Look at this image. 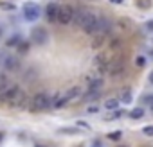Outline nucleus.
Instances as JSON below:
<instances>
[{"label":"nucleus","mask_w":153,"mask_h":147,"mask_svg":"<svg viewBox=\"0 0 153 147\" xmlns=\"http://www.w3.org/2000/svg\"><path fill=\"white\" fill-rule=\"evenodd\" d=\"M148 81H149V85H153V72L149 74V77H148Z\"/></svg>","instance_id":"f704fd0d"},{"label":"nucleus","mask_w":153,"mask_h":147,"mask_svg":"<svg viewBox=\"0 0 153 147\" xmlns=\"http://www.w3.org/2000/svg\"><path fill=\"white\" fill-rule=\"evenodd\" d=\"M151 101H153V95H144L142 97V104H146V106H149Z\"/></svg>","instance_id":"c85d7f7f"},{"label":"nucleus","mask_w":153,"mask_h":147,"mask_svg":"<svg viewBox=\"0 0 153 147\" xmlns=\"http://www.w3.org/2000/svg\"><path fill=\"white\" fill-rule=\"evenodd\" d=\"M0 138H2V135H0Z\"/></svg>","instance_id":"ea45409f"},{"label":"nucleus","mask_w":153,"mask_h":147,"mask_svg":"<svg viewBox=\"0 0 153 147\" xmlns=\"http://www.w3.org/2000/svg\"><path fill=\"white\" fill-rule=\"evenodd\" d=\"M110 2H112V4H123L124 0H110Z\"/></svg>","instance_id":"72a5a7b5"},{"label":"nucleus","mask_w":153,"mask_h":147,"mask_svg":"<svg viewBox=\"0 0 153 147\" xmlns=\"http://www.w3.org/2000/svg\"><path fill=\"white\" fill-rule=\"evenodd\" d=\"M6 43H7V47H18V45L22 43V38H20V36H11Z\"/></svg>","instance_id":"4be33fe9"},{"label":"nucleus","mask_w":153,"mask_h":147,"mask_svg":"<svg viewBox=\"0 0 153 147\" xmlns=\"http://www.w3.org/2000/svg\"><path fill=\"white\" fill-rule=\"evenodd\" d=\"M133 101V93H131V90H123L121 92V95H119V102H123V104H130Z\"/></svg>","instance_id":"4468645a"},{"label":"nucleus","mask_w":153,"mask_h":147,"mask_svg":"<svg viewBox=\"0 0 153 147\" xmlns=\"http://www.w3.org/2000/svg\"><path fill=\"white\" fill-rule=\"evenodd\" d=\"M108 138H110V140H119V138H121V133H119V131H115V133H108Z\"/></svg>","instance_id":"c756f323"},{"label":"nucleus","mask_w":153,"mask_h":147,"mask_svg":"<svg viewBox=\"0 0 153 147\" xmlns=\"http://www.w3.org/2000/svg\"><path fill=\"white\" fill-rule=\"evenodd\" d=\"M78 126H81V127H88V129H90V124H87V122H81V120L78 122Z\"/></svg>","instance_id":"473e14b6"},{"label":"nucleus","mask_w":153,"mask_h":147,"mask_svg":"<svg viewBox=\"0 0 153 147\" xmlns=\"http://www.w3.org/2000/svg\"><path fill=\"white\" fill-rule=\"evenodd\" d=\"M51 104H52V101H51L49 95H45V93H38V95H34V97L31 99V102H29V111H33V113L45 111Z\"/></svg>","instance_id":"f03ea898"},{"label":"nucleus","mask_w":153,"mask_h":147,"mask_svg":"<svg viewBox=\"0 0 153 147\" xmlns=\"http://www.w3.org/2000/svg\"><path fill=\"white\" fill-rule=\"evenodd\" d=\"M67 102H68V101H67V97H65V95H56V97H54V101H52V106H54V108H63Z\"/></svg>","instance_id":"dca6fc26"},{"label":"nucleus","mask_w":153,"mask_h":147,"mask_svg":"<svg viewBox=\"0 0 153 147\" xmlns=\"http://www.w3.org/2000/svg\"><path fill=\"white\" fill-rule=\"evenodd\" d=\"M72 16H74V9L70 6H59L58 9V16H56V24L59 25H68L72 22Z\"/></svg>","instance_id":"39448f33"},{"label":"nucleus","mask_w":153,"mask_h":147,"mask_svg":"<svg viewBox=\"0 0 153 147\" xmlns=\"http://www.w3.org/2000/svg\"><path fill=\"white\" fill-rule=\"evenodd\" d=\"M137 6L140 9H149L151 7V0H137Z\"/></svg>","instance_id":"a878e982"},{"label":"nucleus","mask_w":153,"mask_h":147,"mask_svg":"<svg viewBox=\"0 0 153 147\" xmlns=\"http://www.w3.org/2000/svg\"><path fill=\"white\" fill-rule=\"evenodd\" d=\"M13 83L9 81V77L6 76V74H0V93H2V92H6L9 86H11Z\"/></svg>","instance_id":"2eb2a0df"},{"label":"nucleus","mask_w":153,"mask_h":147,"mask_svg":"<svg viewBox=\"0 0 153 147\" xmlns=\"http://www.w3.org/2000/svg\"><path fill=\"white\" fill-rule=\"evenodd\" d=\"M2 32H4V29H2V27H0V38H2Z\"/></svg>","instance_id":"e433bc0d"},{"label":"nucleus","mask_w":153,"mask_h":147,"mask_svg":"<svg viewBox=\"0 0 153 147\" xmlns=\"http://www.w3.org/2000/svg\"><path fill=\"white\" fill-rule=\"evenodd\" d=\"M97 97H99V92H96V90H88V92L85 93L83 101H88V102H90V101H96Z\"/></svg>","instance_id":"412c9836"},{"label":"nucleus","mask_w":153,"mask_h":147,"mask_svg":"<svg viewBox=\"0 0 153 147\" xmlns=\"http://www.w3.org/2000/svg\"><path fill=\"white\" fill-rule=\"evenodd\" d=\"M58 133H61V135H79V129H72V127H61Z\"/></svg>","instance_id":"b1692460"},{"label":"nucleus","mask_w":153,"mask_h":147,"mask_svg":"<svg viewBox=\"0 0 153 147\" xmlns=\"http://www.w3.org/2000/svg\"><path fill=\"white\" fill-rule=\"evenodd\" d=\"M142 133H144L146 136H153V126H146V127L142 129Z\"/></svg>","instance_id":"cd10ccee"},{"label":"nucleus","mask_w":153,"mask_h":147,"mask_svg":"<svg viewBox=\"0 0 153 147\" xmlns=\"http://www.w3.org/2000/svg\"><path fill=\"white\" fill-rule=\"evenodd\" d=\"M29 43H31V41H22V43L16 47V50H18V54H20V56H24V54L29 50Z\"/></svg>","instance_id":"5701e85b"},{"label":"nucleus","mask_w":153,"mask_h":147,"mask_svg":"<svg viewBox=\"0 0 153 147\" xmlns=\"http://www.w3.org/2000/svg\"><path fill=\"white\" fill-rule=\"evenodd\" d=\"M9 104H11L13 108H24V106L27 104V95L24 93V90H20V92L9 101Z\"/></svg>","instance_id":"9d476101"},{"label":"nucleus","mask_w":153,"mask_h":147,"mask_svg":"<svg viewBox=\"0 0 153 147\" xmlns=\"http://www.w3.org/2000/svg\"><path fill=\"white\" fill-rule=\"evenodd\" d=\"M58 9H59L58 4H49V6L45 7V18L54 24V22H56V16H58Z\"/></svg>","instance_id":"f8f14e48"},{"label":"nucleus","mask_w":153,"mask_h":147,"mask_svg":"<svg viewBox=\"0 0 153 147\" xmlns=\"http://www.w3.org/2000/svg\"><path fill=\"white\" fill-rule=\"evenodd\" d=\"M108 66H110V57H108V54H97L96 57H94V72L96 74H105V72H108Z\"/></svg>","instance_id":"423d86ee"},{"label":"nucleus","mask_w":153,"mask_h":147,"mask_svg":"<svg viewBox=\"0 0 153 147\" xmlns=\"http://www.w3.org/2000/svg\"><path fill=\"white\" fill-rule=\"evenodd\" d=\"M0 9H6V11H13V9H15V6H13V4H9V2H0Z\"/></svg>","instance_id":"bb28decb"},{"label":"nucleus","mask_w":153,"mask_h":147,"mask_svg":"<svg viewBox=\"0 0 153 147\" xmlns=\"http://www.w3.org/2000/svg\"><path fill=\"white\" fill-rule=\"evenodd\" d=\"M49 41V32L45 31V27H34L31 31V43L34 45H45Z\"/></svg>","instance_id":"0eeeda50"},{"label":"nucleus","mask_w":153,"mask_h":147,"mask_svg":"<svg viewBox=\"0 0 153 147\" xmlns=\"http://www.w3.org/2000/svg\"><path fill=\"white\" fill-rule=\"evenodd\" d=\"M96 38H94V43H92V47L94 49H97V47H101L105 41H106V34H94Z\"/></svg>","instance_id":"a211bd4d"},{"label":"nucleus","mask_w":153,"mask_h":147,"mask_svg":"<svg viewBox=\"0 0 153 147\" xmlns=\"http://www.w3.org/2000/svg\"><path fill=\"white\" fill-rule=\"evenodd\" d=\"M135 63H137L139 66H144V65H146V59H144V57H137V61H135Z\"/></svg>","instance_id":"2f4dec72"},{"label":"nucleus","mask_w":153,"mask_h":147,"mask_svg":"<svg viewBox=\"0 0 153 147\" xmlns=\"http://www.w3.org/2000/svg\"><path fill=\"white\" fill-rule=\"evenodd\" d=\"M22 11H24V18L27 22H36L42 16V7L38 4H34V2H27Z\"/></svg>","instance_id":"20e7f679"},{"label":"nucleus","mask_w":153,"mask_h":147,"mask_svg":"<svg viewBox=\"0 0 153 147\" xmlns=\"http://www.w3.org/2000/svg\"><path fill=\"white\" fill-rule=\"evenodd\" d=\"M96 20H97V16L92 13V11H87V9H79V11H74V16H72V22H74V25H78V27H81L85 32L96 24Z\"/></svg>","instance_id":"f257e3e1"},{"label":"nucleus","mask_w":153,"mask_h":147,"mask_svg":"<svg viewBox=\"0 0 153 147\" xmlns=\"http://www.w3.org/2000/svg\"><path fill=\"white\" fill-rule=\"evenodd\" d=\"M144 29H146L148 32H153V20H148L146 25H144Z\"/></svg>","instance_id":"7c9ffc66"},{"label":"nucleus","mask_w":153,"mask_h":147,"mask_svg":"<svg viewBox=\"0 0 153 147\" xmlns=\"http://www.w3.org/2000/svg\"><path fill=\"white\" fill-rule=\"evenodd\" d=\"M117 147H126V145H117Z\"/></svg>","instance_id":"58836bf2"},{"label":"nucleus","mask_w":153,"mask_h":147,"mask_svg":"<svg viewBox=\"0 0 153 147\" xmlns=\"http://www.w3.org/2000/svg\"><path fill=\"white\" fill-rule=\"evenodd\" d=\"M18 92H20V86L13 83V85H11V86H9V88H7L6 92H2V93H0V97H2V99H4L6 102H9V101H11V99H13V97H15V95L18 93Z\"/></svg>","instance_id":"9b49d317"},{"label":"nucleus","mask_w":153,"mask_h":147,"mask_svg":"<svg viewBox=\"0 0 153 147\" xmlns=\"http://www.w3.org/2000/svg\"><path fill=\"white\" fill-rule=\"evenodd\" d=\"M124 113H126V111H123V110H112V115H106L105 120H115V118H121Z\"/></svg>","instance_id":"aec40b11"},{"label":"nucleus","mask_w":153,"mask_h":147,"mask_svg":"<svg viewBox=\"0 0 153 147\" xmlns=\"http://www.w3.org/2000/svg\"><path fill=\"white\" fill-rule=\"evenodd\" d=\"M92 147H101V145H99V143H94V145H92Z\"/></svg>","instance_id":"4c0bfd02"},{"label":"nucleus","mask_w":153,"mask_h":147,"mask_svg":"<svg viewBox=\"0 0 153 147\" xmlns=\"http://www.w3.org/2000/svg\"><path fill=\"white\" fill-rule=\"evenodd\" d=\"M2 70H7V72H18V70H20V59H18V56L9 54V57H7V61H6V65H4Z\"/></svg>","instance_id":"1a4fd4ad"},{"label":"nucleus","mask_w":153,"mask_h":147,"mask_svg":"<svg viewBox=\"0 0 153 147\" xmlns=\"http://www.w3.org/2000/svg\"><path fill=\"white\" fill-rule=\"evenodd\" d=\"M7 57H9V52H6V50H0V68H4V65H6Z\"/></svg>","instance_id":"393cba45"},{"label":"nucleus","mask_w":153,"mask_h":147,"mask_svg":"<svg viewBox=\"0 0 153 147\" xmlns=\"http://www.w3.org/2000/svg\"><path fill=\"white\" fill-rule=\"evenodd\" d=\"M149 110H151V111H153V101H151V104H149Z\"/></svg>","instance_id":"c9c22d12"},{"label":"nucleus","mask_w":153,"mask_h":147,"mask_svg":"<svg viewBox=\"0 0 153 147\" xmlns=\"http://www.w3.org/2000/svg\"><path fill=\"white\" fill-rule=\"evenodd\" d=\"M144 113H146V111H144V108H133L128 115H130V118L139 120V118H142V117H144Z\"/></svg>","instance_id":"f3484780"},{"label":"nucleus","mask_w":153,"mask_h":147,"mask_svg":"<svg viewBox=\"0 0 153 147\" xmlns=\"http://www.w3.org/2000/svg\"><path fill=\"white\" fill-rule=\"evenodd\" d=\"M124 70H126V65H124V61H123V59H115V61H110V66H108V72H110V76L117 77V76H121V74H124Z\"/></svg>","instance_id":"6e6552de"},{"label":"nucleus","mask_w":153,"mask_h":147,"mask_svg":"<svg viewBox=\"0 0 153 147\" xmlns=\"http://www.w3.org/2000/svg\"><path fill=\"white\" fill-rule=\"evenodd\" d=\"M117 106H119V99H117V97H110V99L105 102V108H106V110H117Z\"/></svg>","instance_id":"6ab92c4d"},{"label":"nucleus","mask_w":153,"mask_h":147,"mask_svg":"<svg viewBox=\"0 0 153 147\" xmlns=\"http://www.w3.org/2000/svg\"><path fill=\"white\" fill-rule=\"evenodd\" d=\"M112 31V22L108 20V18H99L97 16V20H96V24L87 31L88 34H108Z\"/></svg>","instance_id":"7ed1b4c3"},{"label":"nucleus","mask_w":153,"mask_h":147,"mask_svg":"<svg viewBox=\"0 0 153 147\" xmlns=\"http://www.w3.org/2000/svg\"><path fill=\"white\" fill-rule=\"evenodd\" d=\"M63 95L67 97V101H74V99H78V97L81 95V88H79V86H70Z\"/></svg>","instance_id":"ddd939ff"}]
</instances>
